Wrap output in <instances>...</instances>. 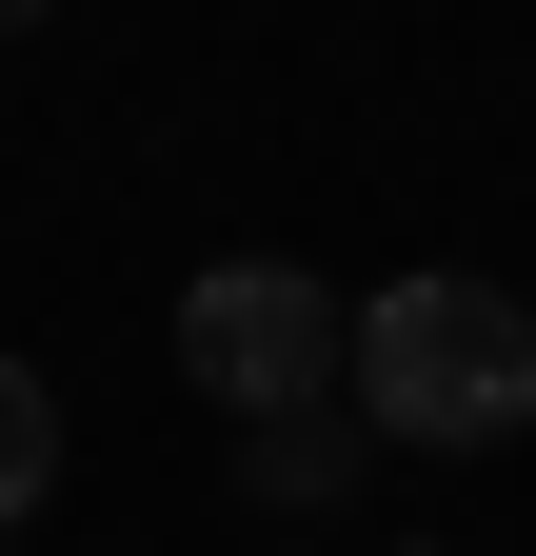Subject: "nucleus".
<instances>
[{
    "mask_svg": "<svg viewBox=\"0 0 536 556\" xmlns=\"http://www.w3.org/2000/svg\"><path fill=\"white\" fill-rule=\"evenodd\" d=\"M40 497H60V378H40V358H0V536H21Z\"/></svg>",
    "mask_w": 536,
    "mask_h": 556,
    "instance_id": "20e7f679",
    "label": "nucleus"
},
{
    "mask_svg": "<svg viewBox=\"0 0 536 556\" xmlns=\"http://www.w3.org/2000/svg\"><path fill=\"white\" fill-rule=\"evenodd\" d=\"M358 457H378V438H358L339 397H318V417H258V438H239V477H258L279 517H318V497H358Z\"/></svg>",
    "mask_w": 536,
    "mask_h": 556,
    "instance_id": "7ed1b4c3",
    "label": "nucleus"
},
{
    "mask_svg": "<svg viewBox=\"0 0 536 556\" xmlns=\"http://www.w3.org/2000/svg\"><path fill=\"white\" fill-rule=\"evenodd\" d=\"M0 556H21V536H0Z\"/></svg>",
    "mask_w": 536,
    "mask_h": 556,
    "instance_id": "0eeeda50",
    "label": "nucleus"
},
{
    "mask_svg": "<svg viewBox=\"0 0 536 556\" xmlns=\"http://www.w3.org/2000/svg\"><path fill=\"white\" fill-rule=\"evenodd\" d=\"M0 40H40V0H0Z\"/></svg>",
    "mask_w": 536,
    "mask_h": 556,
    "instance_id": "39448f33",
    "label": "nucleus"
},
{
    "mask_svg": "<svg viewBox=\"0 0 536 556\" xmlns=\"http://www.w3.org/2000/svg\"><path fill=\"white\" fill-rule=\"evenodd\" d=\"M358 438H397V457L536 438V299H497V278H457V258L378 278L358 299Z\"/></svg>",
    "mask_w": 536,
    "mask_h": 556,
    "instance_id": "f257e3e1",
    "label": "nucleus"
},
{
    "mask_svg": "<svg viewBox=\"0 0 536 556\" xmlns=\"http://www.w3.org/2000/svg\"><path fill=\"white\" fill-rule=\"evenodd\" d=\"M397 556H457V536H397Z\"/></svg>",
    "mask_w": 536,
    "mask_h": 556,
    "instance_id": "423d86ee",
    "label": "nucleus"
},
{
    "mask_svg": "<svg viewBox=\"0 0 536 556\" xmlns=\"http://www.w3.org/2000/svg\"><path fill=\"white\" fill-rule=\"evenodd\" d=\"M179 378L258 438V417H318L358 378V318H339V278H298V258H199L179 278Z\"/></svg>",
    "mask_w": 536,
    "mask_h": 556,
    "instance_id": "f03ea898",
    "label": "nucleus"
}]
</instances>
